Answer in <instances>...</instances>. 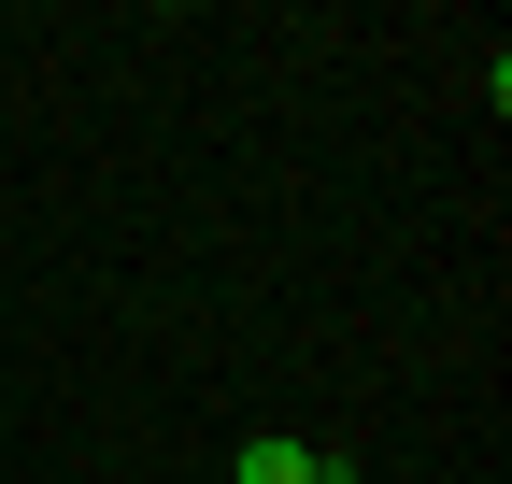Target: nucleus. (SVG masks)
Masks as SVG:
<instances>
[{"instance_id": "nucleus-1", "label": "nucleus", "mask_w": 512, "mask_h": 484, "mask_svg": "<svg viewBox=\"0 0 512 484\" xmlns=\"http://www.w3.org/2000/svg\"><path fill=\"white\" fill-rule=\"evenodd\" d=\"M228 484H356V470H342L328 442H285V428H256V442L228 456Z\"/></svg>"}]
</instances>
